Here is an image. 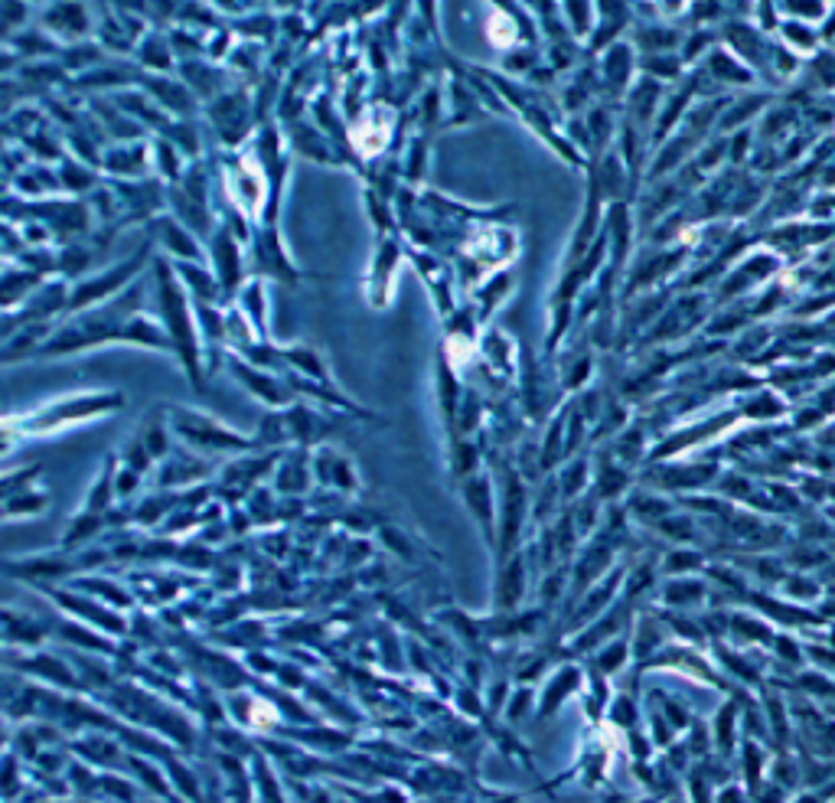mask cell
<instances>
[{
  "mask_svg": "<svg viewBox=\"0 0 835 803\" xmlns=\"http://www.w3.org/2000/svg\"><path fill=\"white\" fill-rule=\"evenodd\" d=\"M157 265V311H160V324L167 327L173 353L183 366V373L190 376V382L196 389H203V343H199V324L190 311V298H186L183 281L177 278V268L167 262H154Z\"/></svg>",
  "mask_w": 835,
  "mask_h": 803,
  "instance_id": "6da1fadb",
  "label": "cell"
},
{
  "mask_svg": "<svg viewBox=\"0 0 835 803\" xmlns=\"http://www.w3.org/2000/svg\"><path fill=\"white\" fill-rule=\"evenodd\" d=\"M121 405H124L121 392L66 395V399L49 402V405H43V409H36L33 415H23L20 425L10 422L7 428H20L23 435H43V431H53V428H62V425H76V422H85V418L115 412V409H121Z\"/></svg>",
  "mask_w": 835,
  "mask_h": 803,
  "instance_id": "7a4b0ae2",
  "label": "cell"
},
{
  "mask_svg": "<svg viewBox=\"0 0 835 803\" xmlns=\"http://www.w3.org/2000/svg\"><path fill=\"white\" fill-rule=\"evenodd\" d=\"M144 262H147V249L134 252L131 258H124V262L111 265L108 271H98V275L79 281L69 294V311H76V307L85 311V307H95L102 301L108 304V301L121 298V294L128 291V284L144 271Z\"/></svg>",
  "mask_w": 835,
  "mask_h": 803,
  "instance_id": "3957f363",
  "label": "cell"
},
{
  "mask_svg": "<svg viewBox=\"0 0 835 803\" xmlns=\"http://www.w3.org/2000/svg\"><path fill=\"white\" fill-rule=\"evenodd\" d=\"M173 431L199 451H248L252 438H242L229 431L226 425H219L216 418H209L203 412L193 409H173Z\"/></svg>",
  "mask_w": 835,
  "mask_h": 803,
  "instance_id": "277c9868",
  "label": "cell"
},
{
  "mask_svg": "<svg viewBox=\"0 0 835 803\" xmlns=\"http://www.w3.org/2000/svg\"><path fill=\"white\" fill-rule=\"evenodd\" d=\"M209 258H213V275L219 278V288L232 294L242 281V252L229 226H219L209 236Z\"/></svg>",
  "mask_w": 835,
  "mask_h": 803,
  "instance_id": "5b68a950",
  "label": "cell"
},
{
  "mask_svg": "<svg viewBox=\"0 0 835 803\" xmlns=\"http://www.w3.org/2000/svg\"><path fill=\"white\" fill-rule=\"evenodd\" d=\"M248 98L245 92H229V95H219L213 108H209V118H213L216 131L222 134V141L226 144H239L245 138V131L252 128V115H248Z\"/></svg>",
  "mask_w": 835,
  "mask_h": 803,
  "instance_id": "8992f818",
  "label": "cell"
},
{
  "mask_svg": "<svg viewBox=\"0 0 835 803\" xmlns=\"http://www.w3.org/2000/svg\"><path fill=\"white\" fill-rule=\"evenodd\" d=\"M232 376L242 382V386L255 395V399H265L274 409H281V405L291 402V389L288 382H281L278 376H271V369H261L255 363H245V360H235L232 363Z\"/></svg>",
  "mask_w": 835,
  "mask_h": 803,
  "instance_id": "52a82bcc",
  "label": "cell"
},
{
  "mask_svg": "<svg viewBox=\"0 0 835 803\" xmlns=\"http://www.w3.org/2000/svg\"><path fill=\"white\" fill-rule=\"evenodd\" d=\"M252 255H255L258 271H261L265 278H278V281H284V284H294L297 278H301V275H297L294 262L288 258V252H284L281 239L274 236L271 229L265 232V236L258 232V239H255V245H252Z\"/></svg>",
  "mask_w": 835,
  "mask_h": 803,
  "instance_id": "ba28073f",
  "label": "cell"
},
{
  "mask_svg": "<svg viewBox=\"0 0 835 803\" xmlns=\"http://www.w3.org/2000/svg\"><path fill=\"white\" fill-rule=\"evenodd\" d=\"M154 232H160V239H154V242H160L167 252L177 255V262H203V252H199L193 232L186 229L183 222L170 219V216H160L154 222Z\"/></svg>",
  "mask_w": 835,
  "mask_h": 803,
  "instance_id": "9c48e42d",
  "label": "cell"
},
{
  "mask_svg": "<svg viewBox=\"0 0 835 803\" xmlns=\"http://www.w3.org/2000/svg\"><path fill=\"white\" fill-rule=\"evenodd\" d=\"M173 268H177V278L183 281V288L196 298V304H213L216 301V294L222 291L219 278L203 262H177Z\"/></svg>",
  "mask_w": 835,
  "mask_h": 803,
  "instance_id": "30bf717a",
  "label": "cell"
},
{
  "mask_svg": "<svg viewBox=\"0 0 835 803\" xmlns=\"http://www.w3.org/2000/svg\"><path fill=\"white\" fill-rule=\"evenodd\" d=\"M464 497H467V510H470L473 516H477V523H480V529H483V536H486V539H493L496 503H493L490 480H486V477H473V480H467Z\"/></svg>",
  "mask_w": 835,
  "mask_h": 803,
  "instance_id": "8fae6325",
  "label": "cell"
},
{
  "mask_svg": "<svg viewBox=\"0 0 835 803\" xmlns=\"http://www.w3.org/2000/svg\"><path fill=\"white\" fill-rule=\"evenodd\" d=\"M630 49L617 43V46H610L607 53L601 56V85L604 89L614 95V92H623L627 89V79H630Z\"/></svg>",
  "mask_w": 835,
  "mask_h": 803,
  "instance_id": "7c38bea8",
  "label": "cell"
},
{
  "mask_svg": "<svg viewBox=\"0 0 835 803\" xmlns=\"http://www.w3.org/2000/svg\"><path fill=\"white\" fill-rule=\"evenodd\" d=\"M395 262H398V249L395 242L385 239L376 252V262L369 268V288L376 294V304H385V294L392 288V278H395Z\"/></svg>",
  "mask_w": 835,
  "mask_h": 803,
  "instance_id": "4fadbf2b",
  "label": "cell"
},
{
  "mask_svg": "<svg viewBox=\"0 0 835 803\" xmlns=\"http://www.w3.org/2000/svg\"><path fill=\"white\" fill-rule=\"evenodd\" d=\"M102 167L108 170V174H118V177H141L147 170V151L141 144L111 147L108 154H102Z\"/></svg>",
  "mask_w": 835,
  "mask_h": 803,
  "instance_id": "5bb4252c",
  "label": "cell"
},
{
  "mask_svg": "<svg viewBox=\"0 0 835 803\" xmlns=\"http://www.w3.org/2000/svg\"><path fill=\"white\" fill-rule=\"evenodd\" d=\"M151 92H154V98H157L160 105L170 108V111H177V115H186V111L193 108V98H190V92H186L183 82L157 79V85H151Z\"/></svg>",
  "mask_w": 835,
  "mask_h": 803,
  "instance_id": "9a60e30c",
  "label": "cell"
},
{
  "mask_svg": "<svg viewBox=\"0 0 835 803\" xmlns=\"http://www.w3.org/2000/svg\"><path fill=\"white\" fill-rule=\"evenodd\" d=\"M242 314H252L248 320H252V327L255 333H261V337H268V320H265V284L261 281H252L245 288L242 294Z\"/></svg>",
  "mask_w": 835,
  "mask_h": 803,
  "instance_id": "2e32d148",
  "label": "cell"
},
{
  "mask_svg": "<svg viewBox=\"0 0 835 803\" xmlns=\"http://www.w3.org/2000/svg\"><path fill=\"white\" fill-rule=\"evenodd\" d=\"M137 56H141V63L144 66H151V69H170L173 66V53H170V46H167V40L164 36H157V33H147L144 40H141V46H137Z\"/></svg>",
  "mask_w": 835,
  "mask_h": 803,
  "instance_id": "e0dca14e",
  "label": "cell"
},
{
  "mask_svg": "<svg viewBox=\"0 0 835 803\" xmlns=\"http://www.w3.org/2000/svg\"><path fill=\"white\" fill-rule=\"evenodd\" d=\"M46 23L53 30H72V33H82V30H89V14H85L82 7H53L46 14Z\"/></svg>",
  "mask_w": 835,
  "mask_h": 803,
  "instance_id": "ac0fdd59",
  "label": "cell"
},
{
  "mask_svg": "<svg viewBox=\"0 0 835 803\" xmlns=\"http://www.w3.org/2000/svg\"><path fill=\"white\" fill-rule=\"evenodd\" d=\"M522 591V562H509L503 565V585H500V598H503V608H509Z\"/></svg>",
  "mask_w": 835,
  "mask_h": 803,
  "instance_id": "d6986e66",
  "label": "cell"
},
{
  "mask_svg": "<svg viewBox=\"0 0 835 803\" xmlns=\"http://www.w3.org/2000/svg\"><path fill=\"white\" fill-rule=\"evenodd\" d=\"M562 14L568 17L571 27H581V36H588V33L594 30V23H591V20L597 17L594 7H588V4H575V7H571V4H568V7L562 10Z\"/></svg>",
  "mask_w": 835,
  "mask_h": 803,
  "instance_id": "ffe728a7",
  "label": "cell"
},
{
  "mask_svg": "<svg viewBox=\"0 0 835 803\" xmlns=\"http://www.w3.org/2000/svg\"><path fill=\"white\" fill-rule=\"evenodd\" d=\"M620 653H623V644H610V647L601 653V660H597V666H604V670H617Z\"/></svg>",
  "mask_w": 835,
  "mask_h": 803,
  "instance_id": "44dd1931",
  "label": "cell"
}]
</instances>
